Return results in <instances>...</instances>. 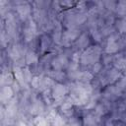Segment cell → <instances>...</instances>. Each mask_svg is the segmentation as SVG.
I'll return each instance as SVG.
<instances>
[{
  "label": "cell",
  "mask_w": 126,
  "mask_h": 126,
  "mask_svg": "<svg viewBox=\"0 0 126 126\" xmlns=\"http://www.w3.org/2000/svg\"><path fill=\"white\" fill-rule=\"evenodd\" d=\"M69 62H70V60L68 58V55L62 51L61 53H59L58 55L53 57V59L51 61V67L53 68V70L63 71V69L68 68Z\"/></svg>",
  "instance_id": "obj_11"
},
{
  "label": "cell",
  "mask_w": 126,
  "mask_h": 126,
  "mask_svg": "<svg viewBox=\"0 0 126 126\" xmlns=\"http://www.w3.org/2000/svg\"><path fill=\"white\" fill-rule=\"evenodd\" d=\"M38 32V27L37 24L34 22L32 18H30L28 21L24 23V28H23V39L25 43H30L35 40L36 35Z\"/></svg>",
  "instance_id": "obj_4"
},
{
  "label": "cell",
  "mask_w": 126,
  "mask_h": 126,
  "mask_svg": "<svg viewBox=\"0 0 126 126\" xmlns=\"http://www.w3.org/2000/svg\"><path fill=\"white\" fill-rule=\"evenodd\" d=\"M121 72L115 69L114 67H104L102 71L98 74L96 80L98 81L100 87H107L113 85L121 78Z\"/></svg>",
  "instance_id": "obj_3"
},
{
  "label": "cell",
  "mask_w": 126,
  "mask_h": 126,
  "mask_svg": "<svg viewBox=\"0 0 126 126\" xmlns=\"http://www.w3.org/2000/svg\"><path fill=\"white\" fill-rule=\"evenodd\" d=\"M101 117L94 112V110L87 111L83 116V126H99Z\"/></svg>",
  "instance_id": "obj_12"
},
{
  "label": "cell",
  "mask_w": 126,
  "mask_h": 126,
  "mask_svg": "<svg viewBox=\"0 0 126 126\" xmlns=\"http://www.w3.org/2000/svg\"><path fill=\"white\" fill-rule=\"evenodd\" d=\"M104 126H115V123L113 122V120H112L111 118H109V119H107V120L105 121Z\"/></svg>",
  "instance_id": "obj_34"
},
{
  "label": "cell",
  "mask_w": 126,
  "mask_h": 126,
  "mask_svg": "<svg viewBox=\"0 0 126 126\" xmlns=\"http://www.w3.org/2000/svg\"><path fill=\"white\" fill-rule=\"evenodd\" d=\"M14 94V91L12 89V87L10 86H2L1 88V92H0V98L2 103H8Z\"/></svg>",
  "instance_id": "obj_16"
},
{
  "label": "cell",
  "mask_w": 126,
  "mask_h": 126,
  "mask_svg": "<svg viewBox=\"0 0 126 126\" xmlns=\"http://www.w3.org/2000/svg\"><path fill=\"white\" fill-rule=\"evenodd\" d=\"M25 61L28 65H35L39 62V58L35 50L29 49L25 54Z\"/></svg>",
  "instance_id": "obj_18"
},
{
  "label": "cell",
  "mask_w": 126,
  "mask_h": 126,
  "mask_svg": "<svg viewBox=\"0 0 126 126\" xmlns=\"http://www.w3.org/2000/svg\"><path fill=\"white\" fill-rule=\"evenodd\" d=\"M47 76L50 77L52 80H54L57 83L65 82L67 77V73H64L63 71H58V70H47Z\"/></svg>",
  "instance_id": "obj_17"
},
{
  "label": "cell",
  "mask_w": 126,
  "mask_h": 126,
  "mask_svg": "<svg viewBox=\"0 0 126 126\" xmlns=\"http://www.w3.org/2000/svg\"><path fill=\"white\" fill-rule=\"evenodd\" d=\"M13 74H14V77L16 79V82H18L21 85V87L24 86V84L26 82H25V79H24L23 68L19 67V66H14L13 67Z\"/></svg>",
  "instance_id": "obj_21"
},
{
  "label": "cell",
  "mask_w": 126,
  "mask_h": 126,
  "mask_svg": "<svg viewBox=\"0 0 126 126\" xmlns=\"http://www.w3.org/2000/svg\"><path fill=\"white\" fill-rule=\"evenodd\" d=\"M51 126H65L66 125V120L65 117L63 115H61L60 113L57 114V116L50 122Z\"/></svg>",
  "instance_id": "obj_27"
},
{
  "label": "cell",
  "mask_w": 126,
  "mask_h": 126,
  "mask_svg": "<svg viewBox=\"0 0 126 126\" xmlns=\"http://www.w3.org/2000/svg\"><path fill=\"white\" fill-rule=\"evenodd\" d=\"M17 126H27V123L24 122V120H19L17 122Z\"/></svg>",
  "instance_id": "obj_35"
},
{
  "label": "cell",
  "mask_w": 126,
  "mask_h": 126,
  "mask_svg": "<svg viewBox=\"0 0 126 126\" xmlns=\"http://www.w3.org/2000/svg\"><path fill=\"white\" fill-rule=\"evenodd\" d=\"M101 59H102V65L104 67H109L110 64L112 63L113 64V55L111 54H104L101 56Z\"/></svg>",
  "instance_id": "obj_32"
},
{
  "label": "cell",
  "mask_w": 126,
  "mask_h": 126,
  "mask_svg": "<svg viewBox=\"0 0 126 126\" xmlns=\"http://www.w3.org/2000/svg\"><path fill=\"white\" fill-rule=\"evenodd\" d=\"M17 110H18V102H17L16 98H12L7 103V106H6V109H5L6 116L14 118L16 113H17Z\"/></svg>",
  "instance_id": "obj_19"
},
{
  "label": "cell",
  "mask_w": 126,
  "mask_h": 126,
  "mask_svg": "<svg viewBox=\"0 0 126 126\" xmlns=\"http://www.w3.org/2000/svg\"><path fill=\"white\" fill-rule=\"evenodd\" d=\"M41 99L43 100V102L47 105H51L54 101L52 94H51V90H45L43 92H41Z\"/></svg>",
  "instance_id": "obj_25"
},
{
  "label": "cell",
  "mask_w": 126,
  "mask_h": 126,
  "mask_svg": "<svg viewBox=\"0 0 126 126\" xmlns=\"http://www.w3.org/2000/svg\"><path fill=\"white\" fill-rule=\"evenodd\" d=\"M104 4V9L110 13H115L116 11V5H117V2L115 1H104L103 2Z\"/></svg>",
  "instance_id": "obj_31"
},
{
  "label": "cell",
  "mask_w": 126,
  "mask_h": 126,
  "mask_svg": "<svg viewBox=\"0 0 126 126\" xmlns=\"http://www.w3.org/2000/svg\"><path fill=\"white\" fill-rule=\"evenodd\" d=\"M52 40L47 34H41L39 40H38V49L40 53H45L51 49Z\"/></svg>",
  "instance_id": "obj_15"
},
{
  "label": "cell",
  "mask_w": 126,
  "mask_h": 126,
  "mask_svg": "<svg viewBox=\"0 0 126 126\" xmlns=\"http://www.w3.org/2000/svg\"><path fill=\"white\" fill-rule=\"evenodd\" d=\"M122 94H123V92H121L115 85H110V86H107L103 90V92L101 94V97L108 101L114 102L116 99H118L119 97L122 96Z\"/></svg>",
  "instance_id": "obj_10"
},
{
  "label": "cell",
  "mask_w": 126,
  "mask_h": 126,
  "mask_svg": "<svg viewBox=\"0 0 126 126\" xmlns=\"http://www.w3.org/2000/svg\"><path fill=\"white\" fill-rule=\"evenodd\" d=\"M115 14L120 19H123L126 17V1H118L117 2Z\"/></svg>",
  "instance_id": "obj_23"
},
{
  "label": "cell",
  "mask_w": 126,
  "mask_h": 126,
  "mask_svg": "<svg viewBox=\"0 0 126 126\" xmlns=\"http://www.w3.org/2000/svg\"><path fill=\"white\" fill-rule=\"evenodd\" d=\"M105 54H116L118 51H120L119 43H118V32L113 33L112 35L106 37V40L104 41V48H103Z\"/></svg>",
  "instance_id": "obj_8"
},
{
  "label": "cell",
  "mask_w": 126,
  "mask_h": 126,
  "mask_svg": "<svg viewBox=\"0 0 126 126\" xmlns=\"http://www.w3.org/2000/svg\"><path fill=\"white\" fill-rule=\"evenodd\" d=\"M100 30V32L102 34L103 37H108L110 35H112L113 33H115L116 32V29L113 25H106V26H103L101 28H99Z\"/></svg>",
  "instance_id": "obj_24"
},
{
  "label": "cell",
  "mask_w": 126,
  "mask_h": 126,
  "mask_svg": "<svg viewBox=\"0 0 126 126\" xmlns=\"http://www.w3.org/2000/svg\"><path fill=\"white\" fill-rule=\"evenodd\" d=\"M14 82H15L14 76L9 70L2 72V74H1V85L2 86H10Z\"/></svg>",
  "instance_id": "obj_20"
},
{
  "label": "cell",
  "mask_w": 126,
  "mask_h": 126,
  "mask_svg": "<svg viewBox=\"0 0 126 126\" xmlns=\"http://www.w3.org/2000/svg\"><path fill=\"white\" fill-rule=\"evenodd\" d=\"M16 6H15V10H16V14L17 17L21 20V21H28L32 15V4L27 2V1H19V2H15Z\"/></svg>",
  "instance_id": "obj_6"
},
{
  "label": "cell",
  "mask_w": 126,
  "mask_h": 126,
  "mask_svg": "<svg viewBox=\"0 0 126 126\" xmlns=\"http://www.w3.org/2000/svg\"><path fill=\"white\" fill-rule=\"evenodd\" d=\"M59 107H60V114L63 115L65 118L73 117L74 104H73V102H72V100L70 99L69 96L64 99V101L59 105Z\"/></svg>",
  "instance_id": "obj_14"
},
{
  "label": "cell",
  "mask_w": 126,
  "mask_h": 126,
  "mask_svg": "<svg viewBox=\"0 0 126 126\" xmlns=\"http://www.w3.org/2000/svg\"><path fill=\"white\" fill-rule=\"evenodd\" d=\"M102 69H103L102 63H101V62H97V63H95V64L90 66V70H89V71H90L93 75H98V74L102 71Z\"/></svg>",
  "instance_id": "obj_29"
},
{
  "label": "cell",
  "mask_w": 126,
  "mask_h": 126,
  "mask_svg": "<svg viewBox=\"0 0 126 126\" xmlns=\"http://www.w3.org/2000/svg\"><path fill=\"white\" fill-rule=\"evenodd\" d=\"M89 31H90L91 35H92V37L94 38V41H96V42H101V41H102L103 36H102V34H101V32H100V30H99V27H98V26L90 28Z\"/></svg>",
  "instance_id": "obj_22"
},
{
  "label": "cell",
  "mask_w": 126,
  "mask_h": 126,
  "mask_svg": "<svg viewBox=\"0 0 126 126\" xmlns=\"http://www.w3.org/2000/svg\"><path fill=\"white\" fill-rule=\"evenodd\" d=\"M42 77H43V75H35V76L32 78V82H31V85H32V87L33 89H35V90H38V91H39L40 86H41Z\"/></svg>",
  "instance_id": "obj_28"
},
{
  "label": "cell",
  "mask_w": 126,
  "mask_h": 126,
  "mask_svg": "<svg viewBox=\"0 0 126 126\" xmlns=\"http://www.w3.org/2000/svg\"><path fill=\"white\" fill-rule=\"evenodd\" d=\"M23 73H24V79H25V82L26 83H31L32 80V69L29 67V66H26L23 68Z\"/></svg>",
  "instance_id": "obj_30"
},
{
  "label": "cell",
  "mask_w": 126,
  "mask_h": 126,
  "mask_svg": "<svg viewBox=\"0 0 126 126\" xmlns=\"http://www.w3.org/2000/svg\"><path fill=\"white\" fill-rule=\"evenodd\" d=\"M51 94H52L54 102H56L57 104L60 105L66 98V94H69V89H68L67 85H64L61 83H56L51 89Z\"/></svg>",
  "instance_id": "obj_7"
},
{
  "label": "cell",
  "mask_w": 126,
  "mask_h": 126,
  "mask_svg": "<svg viewBox=\"0 0 126 126\" xmlns=\"http://www.w3.org/2000/svg\"><path fill=\"white\" fill-rule=\"evenodd\" d=\"M89 44H90V37H89L88 33L87 32H82L81 35L78 37V39L73 44L74 51L83 52L85 49H87L89 47Z\"/></svg>",
  "instance_id": "obj_13"
},
{
  "label": "cell",
  "mask_w": 126,
  "mask_h": 126,
  "mask_svg": "<svg viewBox=\"0 0 126 126\" xmlns=\"http://www.w3.org/2000/svg\"><path fill=\"white\" fill-rule=\"evenodd\" d=\"M81 31L78 28H73V29H66V31L63 32L62 33V38H61V45L65 48H69L73 46L74 42L78 39V37L81 35Z\"/></svg>",
  "instance_id": "obj_5"
},
{
  "label": "cell",
  "mask_w": 126,
  "mask_h": 126,
  "mask_svg": "<svg viewBox=\"0 0 126 126\" xmlns=\"http://www.w3.org/2000/svg\"><path fill=\"white\" fill-rule=\"evenodd\" d=\"M124 52H125V55H126V51H124Z\"/></svg>",
  "instance_id": "obj_37"
},
{
  "label": "cell",
  "mask_w": 126,
  "mask_h": 126,
  "mask_svg": "<svg viewBox=\"0 0 126 126\" xmlns=\"http://www.w3.org/2000/svg\"><path fill=\"white\" fill-rule=\"evenodd\" d=\"M32 123L34 126H48V120L42 115H37L33 118Z\"/></svg>",
  "instance_id": "obj_26"
},
{
  "label": "cell",
  "mask_w": 126,
  "mask_h": 126,
  "mask_svg": "<svg viewBox=\"0 0 126 126\" xmlns=\"http://www.w3.org/2000/svg\"><path fill=\"white\" fill-rule=\"evenodd\" d=\"M62 15L63 16H62L61 24L66 29L77 28L79 26L86 24L88 21V10L83 11L73 7L63 12Z\"/></svg>",
  "instance_id": "obj_1"
},
{
  "label": "cell",
  "mask_w": 126,
  "mask_h": 126,
  "mask_svg": "<svg viewBox=\"0 0 126 126\" xmlns=\"http://www.w3.org/2000/svg\"><path fill=\"white\" fill-rule=\"evenodd\" d=\"M102 56V47L99 45H92L85 49L80 58V63L83 66H92L97 62H99Z\"/></svg>",
  "instance_id": "obj_2"
},
{
  "label": "cell",
  "mask_w": 126,
  "mask_h": 126,
  "mask_svg": "<svg viewBox=\"0 0 126 126\" xmlns=\"http://www.w3.org/2000/svg\"><path fill=\"white\" fill-rule=\"evenodd\" d=\"M44 102L43 100L35 95H32L31 96V100H30V106H29V112L32 115L37 116V115H41L44 112Z\"/></svg>",
  "instance_id": "obj_9"
},
{
  "label": "cell",
  "mask_w": 126,
  "mask_h": 126,
  "mask_svg": "<svg viewBox=\"0 0 126 126\" xmlns=\"http://www.w3.org/2000/svg\"><path fill=\"white\" fill-rule=\"evenodd\" d=\"M123 73H124V75H125V76H126V70H125V71H124V72H123Z\"/></svg>",
  "instance_id": "obj_36"
},
{
  "label": "cell",
  "mask_w": 126,
  "mask_h": 126,
  "mask_svg": "<svg viewBox=\"0 0 126 126\" xmlns=\"http://www.w3.org/2000/svg\"><path fill=\"white\" fill-rule=\"evenodd\" d=\"M115 86L121 91V92H124L126 90V76H121V78L115 83Z\"/></svg>",
  "instance_id": "obj_33"
}]
</instances>
